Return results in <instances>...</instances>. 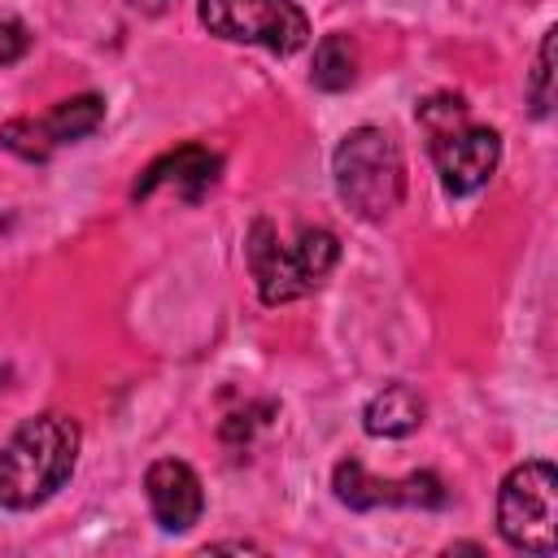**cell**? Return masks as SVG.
Instances as JSON below:
<instances>
[{"label":"cell","mask_w":558,"mask_h":558,"mask_svg":"<svg viewBox=\"0 0 558 558\" xmlns=\"http://www.w3.org/2000/svg\"><path fill=\"white\" fill-rule=\"evenodd\" d=\"M331 179L357 218L384 222L405 196V157L388 131L353 126L331 153Z\"/></svg>","instance_id":"3"},{"label":"cell","mask_w":558,"mask_h":558,"mask_svg":"<svg viewBox=\"0 0 558 558\" xmlns=\"http://www.w3.org/2000/svg\"><path fill=\"white\" fill-rule=\"evenodd\" d=\"M196 13L209 35L257 44L279 57L310 44V17L292 0H196Z\"/></svg>","instance_id":"5"},{"label":"cell","mask_w":558,"mask_h":558,"mask_svg":"<svg viewBox=\"0 0 558 558\" xmlns=\"http://www.w3.org/2000/svg\"><path fill=\"white\" fill-rule=\"evenodd\" d=\"M31 48V35H26V26L17 22V17H9V13H0V70L4 65H13L22 52Z\"/></svg>","instance_id":"16"},{"label":"cell","mask_w":558,"mask_h":558,"mask_svg":"<svg viewBox=\"0 0 558 558\" xmlns=\"http://www.w3.org/2000/svg\"><path fill=\"white\" fill-rule=\"evenodd\" d=\"M331 488L349 510H379V506H410V510H436L445 506V484L432 471H414L405 480H375L357 458L336 462Z\"/></svg>","instance_id":"6"},{"label":"cell","mask_w":558,"mask_h":558,"mask_svg":"<svg viewBox=\"0 0 558 558\" xmlns=\"http://www.w3.org/2000/svg\"><path fill=\"white\" fill-rule=\"evenodd\" d=\"M418 126L427 131V144L453 135L458 126H466V105H462V96H432V100H423V105H418Z\"/></svg>","instance_id":"14"},{"label":"cell","mask_w":558,"mask_h":558,"mask_svg":"<svg viewBox=\"0 0 558 558\" xmlns=\"http://www.w3.org/2000/svg\"><path fill=\"white\" fill-rule=\"evenodd\" d=\"M126 4H131L135 13H153V17H157V13H166L174 0H126Z\"/></svg>","instance_id":"17"},{"label":"cell","mask_w":558,"mask_h":558,"mask_svg":"<svg viewBox=\"0 0 558 558\" xmlns=\"http://www.w3.org/2000/svg\"><path fill=\"white\" fill-rule=\"evenodd\" d=\"M554 35L558 31H545L541 35V48H536V65H532V87H527V100H532V113L545 118L549 105H554Z\"/></svg>","instance_id":"15"},{"label":"cell","mask_w":558,"mask_h":558,"mask_svg":"<svg viewBox=\"0 0 558 558\" xmlns=\"http://www.w3.org/2000/svg\"><path fill=\"white\" fill-rule=\"evenodd\" d=\"M0 144L9 148V153H17L22 161H48L57 148H52V140L44 135V126L35 122V118H13V122H4L0 126Z\"/></svg>","instance_id":"13"},{"label":"cell","mask_w":558,"mask_h":558,"mask_svg":"<svg viewBox=\"0 0 558 558\" xmlns=\"http://www.w3.org/2000/svg\"><path fill=\"white\" fill-rule=\"evenodd\" d=\"M423 414H427V405H423V397H418L410 384H388V388H379V392L366 401L362 427H366L371 436L397 440V436L418 432V427H423Z\"/></svg>","instance_id":"10"},{"label":"cell","mask_w":558,"mask_h":558,"mask_svg":"<svg viewBox=\"0 0 558 558\" xmlns=\"http://www.w3.org/2000/svg\"><path fill=\"white\" fill-rule=\"evenodd\" d=\"M357 74V52H353V39L349 35H323L314 44V65H310V78L318 92H344Z\"/></svg>","instance_id":"12"},{"label":"cell","mask_w":558,"mask_h":558,"mask_svg":"<svg viewBox=\"0 0 558 558\" xmlns=\"http://www.w3.org/2000/svg\"><path fill=\"white\" fill-rule=\"evenodd\" d=\"M244 257L257 279V296L266 305H288V301L310 296L331 275V266L340 262V240L327 227H305L296 235V244H283L275 222L257 218L248 227Z\"/></svg>","instance_id":"2"},{"label":"cell","mask_w":558,"mask_h":558,"mask_svg":"<svg viewBox=\"0 0 558 558\" xmlns=\"http://www.w3.org/2000/svg\"><path fill=\"white\" fill-rule=\"evenodd\" d=\"M100 122H105V100H100L96 92L70 96V100L52 105V113H48V118H39L44 135L52 140V148H61V144H74V140H83V135H92Z\"/></svg>","instance_id":"11"},{"label":"cell","mask_w":558,"mask_h":558,"mask_svg":"<svg viewBox=\"0 0 558 558\" xmlns=\"http://www.w3.org/2000/svg\"><path fill=\"white\" fill-rule=\"evenodd\" d=\"M144 493H148V510L166 532H187L201 510H205V493H201V475L179 462V458H157L144 475Z\"/></svg>","instance_id":"8"},{"label":"cell","mask_w":558,"mask_h":558,"mask_svg":"<svg viewBox=\"0 0 558 558\" xmlns=\"http://www.w3.org/2000/svg\"><path fill=\"white\" fill-rule=\"evenodd\" d=\"M497 532L510 549L549 558L558 549V475L554 462L532 458L501 480L497 493Z\"/></svg>","instance_id":"4"},{"label":"cell","mask_w":558,"mask_h":558,"mask_svg":"<svg viewBox=\"0 0 558 558\" xmlns=\"http://www.w3.org/2000/svg\"><path fill=\"white\" fill-rule=\"evenodd\" d=\"M78 462V423L65 414H35L0 445V506H44Z\"/></svg>","instance_id":"1"},{"label":"cell","mask_w":558,"mask_h":558,"mask_svg":"<svg viewBox=\"0 0 558 558\" xmlns=\"http://www.w3.org/2000/svg\"><path fill=\"white\" fill-rule=\"evenodd\" d=\"M432 157H436V170H440V187L449 196H471L493 179V170L501 161V140H497V131L466 122L453 135L436 140Z\"/></svg>","instance_id":"7"},{"label":"cell","mask_w":558,"mask_h":558,"mask_svg":"<svg viewBox=\"0 0 558 558\" xmlns=\"http://www.w3.org/2000/svg\"><path fill=\"white\" fill-rule=\"evenodd\" d=\"M218 170H222V157H218V153H209V148H201V144H183V148L157 157V161L144 170V179L135 183L131 196L140 201V196H153L157 187H174L183 201H201V196L218 183Z\"/></svg>","instance_id":"9"}]
</instances>
